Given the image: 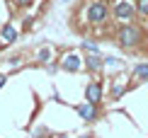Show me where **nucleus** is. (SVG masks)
Returning <instances> with one entry per match:
<instances>
[{"label":"nucleus","mask_w":148,"mask_h":138,"mask_svg":"<svg viewBox=\"0 0 148 138\" xmlns=\"http://www.w3.org/2000/svg\"><path fill=\"white\" fill-rule=\"evenodd\" d=\"M51 58H53V49L51 46H44V49L36 51V61H39V63H49Z\"/></svg>","instance_id":"9"},{"label":"nucleus","mask_w":148,"mask_h":138,"mask_svg":"<svg viewBox=\"0 0 148 138\" xmlns=\"http://www.w3.org/2000/svg\"><path fill=\"white\" fill-rule=\"evenodd\" d=\"M131 75H134V80H136V83H143V80H148V63H138V66H134Z\"/></svg>","instance_id":"7"},{"label":"nucleus","mask_w":148,"mask_h":138,"mask_svg":"<svg viewBox=\"0 0 148 138\" xmlns=\"http://www.w3.org/2000/svg\"><path fill=\"white\" fill-rule=\"evenodd\" d=\"M85 49H88L90 53H97L100 49H97V44H90V41H85Z\"/></svg>","instance_id":"12"},{"label":"nucleus","mask_w":148,"mask_h":138,"mask_svg":"<svg viewBox=\"0 0 148 138\" xmlns=\"http://www.w3.org/2000/svg\"><path fill=\"white\" fill-rule=\"evenodd\" d=\"M78 114H80V119H85V121H95L97 119V107L90 104V102H85V104L78 107Z\"/></svg>","instance_id":"6"},{"label":"nucleus","mask_w":148,"mask_h":138,"mask_svg":"<svg viewBox=\"0 0 148 138\" xmlns=\"http://www.w3.org/2000/svg\"><path fill=\"white\" fill-rule=\"evenodd\" d=\"M107 17H109V8L104 0H92L88 5V22L102 24V22H107Z\"/></svg>","instance_id":"3"},{"label":"nucleus","mask_w":148,"mask_h":138,"mask_svg":"<svg viewBox=\"0 0 148 138\" xmlns=\"http://www.w3.org/2000/svg\"><path fill=\"white\" fill-rule=\"evenodd\" d=\"M136 3L134 0H114V5H112V15L116 17L119 22H134V15H136Z\"/></svg>","instance_id":"2"},{"label":"nucleus","mask_w":148,"mask_h":138,"mask_svg":"<svg viewBox=\"0 0 148 138\" xmlns=\"http://www.w3.org/2000/svg\"><path fill=\"white\" fill-rule=\"evenodd\" d=\"M141 39H143V34H141V27H138V24H134V22L121 24L119 32H116V41H119V46H124V49H134V46H138Z\"/></svg>","instance_id":"1"},{"label":"nucleus","mask_w":148,"mask_h":138,"mask_svg":"<svg viewBox=\"0 0 148 138\" xmlns=\"http://www.w3.org/2000/svg\"><path fill=\"white\" fill-rule=\"evenodd\" d=\"M5 80H8V78H5V75H3V73H0V87H3V85H5Z\"/></svg>","instance_id":"15"},{"label":"nucleus","mask_w":148,"mask_h":138,"mask_svg":"<svg viewBox=\"0 0 148 138\" xmlns=\"http://www.w3.org/2000/svg\"><path fill=\"white\" fill-rule=\"evenodd\" d=\"M0 36H3L5 44H12V41H17V29L12 27V24H5V27L0 29Z\"/></svg>","instance_id":"8"},{"label":"nucleus","mask_w":148,"mask_h":138,"mask_svg":"<svg viewBox=\"0 0 148 138\" xmlns=\"http://www.w3.org/2000/svg\"><path fill=\"white\" fill-rule=\"evenodd\" d=\"M85 66H88L90 70H100V68H102V58L97 53H90L88 58H85Z\"/></svg>","instance_id":"10"},{"label":"nucleus","mask_w":148,"mask_h":138,"mask_svg":"<svg viewBox=\"0 0 148 138\" xmlns=\"http://www.w3.org/2000/svg\"><path fill=\"white\" fill-rule=\"evenodd\" d=\"M136 10H138V15L148 17V0H136Z\"/></svg>","instance_id":"11"},{"label":"nucleus","mask_w":148,"mask_h":138,"mask_svg":"<svg viewBox=\"0 0 148 138\" xmlns=\"http://www.w3.org/2000/svg\"><path fill=\"white\" fill-rule=\"evenodd\" d=\"M20 8H29V5H34V0H15Z\"/></svg>","instance_id":"13"},{"label":"nucleus","mask_w":148,"mask_h":138,"mask_svg":"<svg viewBox=\"0 0 148 138\" xmlns=\"http://www.w3.org/2000/svg\"><path fill=\"white\" fill-rule=\"evenodd\" d=\"M61 138H68V136H61Z\"/></svg>","instance_id":"16"},{"label":"nucleus","mask_w":148,"mask_h":138,"mask_svg":"<svg viewBox=\"0 0 148 138\" xmlns=\"http://www.w3.org/2000/svg\"><path fill=\"white\" fill-rule=\"evenodd\" d=\"M83 138H90V136H83Z\"/></svg>","instance_id":"17"},{"label":"nucleus","mask_w":148,"mask_h":138,"mask_svg":"<svg viewBox=\"0 0 148 138\" xmlns=\"http://www.w3.org/2000/svg\"><path fill=\"white\" fill-rule=\"evenodd\" d=\"M83 66H85V63H83V56L75 53V51L66 53L63 58H61V68H63V70H68V73H78Z\"/></svg>","instance_id":"4"},{"label":"nucleus","mask_w":148,"mask_h":138,"mask_svg":"<svg viewBox=\"0 0 148 138\" xmlns=\"http://www.w3.org/2000/svg\"><path fill=\"white\" fill-rule=\"evenodd\" d=\"M85 102H90V104L102 102V85L100 83H90L85 87Z\"/></svg>","instance_id":"5"},{"label":"nucleus","mask_w":148,"mask_h":138,"mask_svg":"<svg viewBox=\"0 0 148 138\" xmlns=\"http://www.w3.org/2000/svg\"><path fill=\"white\" fill-rule=\"evenodd\" d=\"M104 66H116V58H104Z\"/></svg>","instance_id":"14"}]
</instances>
